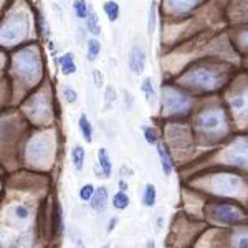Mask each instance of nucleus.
Segmentation results:
<instances>
[{"label": "nucleus", "instance_id": "0eeeda50", "mask_svg": "<svg viewBox=\"0 0 248 248\" xmlns=\"http://www.w3.org/2000/svg\"><path fill=\"white\" fill-rule=\"evenodd\" d=\"M78 127H79V131H81V136H83V139H85V142L90 144L93 141V124L90 123V119H88L86 114L79 116Z\"/></svg>", "mask_w": 248, "mask_h": 248}, {"label": "nucleus", "instance_id": "c85d7f7f", "mask_svg": "<svg viewBox=\"0 0 248 248\" xmlns=\"http://www.w3.org/2000/svg\"><path fill=\"white\" fill-rule=\"evenodd\" d=\"M144 248H146V247H144Z\"/></svg>", "mask_w": 248, "mask_h": 248}, {"label": "nucleus", "instance_id": "a878e982", "mask_svg": "<svg viewBox=\"0 0 248 248\" xmlns=\"http://www.w3.org/2000/svg\"><path fill=\"white\" fill-rule=\"evenodd\" d=\"M162 223H164V218H162V217H159V218H157V232L162 229Z\"/></svg>", "mask_w": 248, "mask_h": 248}, {"label": "nucleus", "instance_id": "5701e85b", "mask_svg": "<svg viewBox=\"0 0 248 248\" xmlns=\"http://www.w3.org/2000/svg\"><path fill=\"white\" fill-rule=\"evenodd\" d=\"M93 78H94V85L96 88L103 86V73L99 70H93Z\"/></svg>", "mask_w": 248, "mask_h": 248}, {"label": "nucleus", "instance_id": "ddd939ff", "mask_svg": "<svg viewBox=\"0 0 248 248\" xmlns=\"http://www.w3.org/2000/svg\"><path fill=\"white\" fill-rule=\"evenodd\" d=\"M113 207L116 210H126L127 207H129V195H127V192L124 190H119L118 194L113 195Z\"/></svg>", "mask_w": 248, "mask_h": 248}, {"label": "nucleus", "instance_id": "412c9836", "mask_svg": "<svg viewBox=\"0 0 248 248\" xmlns=\"http://www.w3.org/2000/svg\"><path fill=\"white\" fill-rule=\"evenodd\" d=\"M105 99H106V103H113L114 99H116V91H114V86H106Z\"/></svg>", "mask_w": 248, "mask_h": 248}, {"label": "nucleus", "instance_id": "393cba45", "mask_svg": "<svg viewBox=\"0 0 248 248\" xmlns=\"http://www.w3.org/2000/svg\"><path fill=\"white\" fill-rule=\"evenodd\" d=\"M119 190H124V192H127V182L126 181H119Z\"/></svg>", "mask_w": 248, "mask_h": 248}, {"label": "nucleus", "instance_id": "b1692460", "mask_svg": "<svg viewBox=\"0 0 248 248\" xmlns=\"http://www.w3.org/2000/svg\"><path fill=\"white\" fill-rule=\"evenodd\" d=\"M119 218L118 217H111L109 222H108V227H106V233H113V230L116 229V225H118Z\"/></svg>", "mask_w": 248, "mask_h": 248}, {"label": "nucleus", "instance_id": "a211bd4d", "mask_svg": "<svg viewBox=\"0 0 248 248\" xmlns=\"http://www.w3.org/2000/svg\"><path fill=\"white\" fill-rule=\"evenodd\" d=\"M195 2H197V0H169L170 7L174 10H187V9H190Z\"/></svg>", "mask_w": 248, "mask_h": 248}, {"label": "nucleus", "instance_id": "6ab92c4d", "mask_svg": "<svg viewBox=\"0 0 248 248\" xmlns=\"http://www.w3.org/2000/svg\"><path fill=\"white\" fill-rule=\"evenodd\" d=\"M142 134H144V139L151 144V146H155L157 144V134H155V129L154 127H149V126H142Z\"/></svg>", "mask_w": 248, "mask_h": 248}, {"label": "nucleus", "instance_id": "20e7f679", "mask_svg": "<svg viewBox=\"0 0 248 248\" xmlns=\"http://www.w3.org/2000/svg\"><path fill=\"white\" fill-rule=\"evenodd\" d=\"M98 164H99V169L103 172V177L109 179L111 174H113V162H111L109 154H108L105 149L98 151Z\"/></svg>", "mask_w": 248, "mask_h": 248}, {"label": "nucleus", "instance_id": "cd10ccee", "mask_svg": "<svg viewBox=\"0 0 248 248\" xmlns=\"http://www.w3.org/2000/svg\"><path fill=\"white\" fill-rule=\"evenodd\" d=\"M103 248H109V245H105V247H103Z\"/></svg>", "mask_w": 248, "mask_h": 248}, {"label": "nucleus", "instance_id": "423d86ee", "mask_svg": "<svg viewBox=\"0 0 248 248\" xmlns=\"http://www.w3.org/2000/svg\"><path fill=\"white\" fill-rule=\"evenodd\" d=\"M58 63H60V70L65 77H70L77 71V63H75V57L71 53H66L63 57L58 58Z\"/></svg>", "mask_w": 248, "mask_h": 248}, {"label": "nucleus", "instance_id": "bb28decb", "mask_svg": "<svg viewBox=\"0 0 248 248\" xmlns=\"http://www.w3.org/2000/svg\"><path fill=\"white\" fill-rule=\"evenodd\" d=\"M146 248H155V243L153 242V240H151V242L146 243Z\"/></svg>", "mask_w": 248, "mask_h": 248}, {"label": "nucleus", "instance_id": "4468645a", "mask_svg": "<svg viewBox=\"0 0 248 248\" xmlns=\"http://www.w3.org/2000/svg\"><path fill=\"white\" fill-rule=\"evenodd\" d=\"M155 22H157V2L151 3L149 15H147V35L153 37L155 31Z\"/></svg>", "mask_w": 248, "mask_h": 248}, {"label": "nucleus", "instance_id": "7ed1b4c3", "mask_svg": "<svg viewBox=\"0 0 248 248\" xmlns=\"http://www.w3.org/2000/svg\"><path fill=\"white\" fill-rule=\"evenodd\" d=\"M155 147H157V154H159V159H161V166H162V170L164 174L169 177L172 174V170H174V162H172L169 153H167V149L162 146V144H155Z\"/></svg>", "mask_w": 248, "mask_h": 248}, {"label": "nucleus", "instance_id": "dca6fc26", "mask_svg": "<svg viewBox=\"0 0 248 248\" xmlns=\"http://www.w3.org/2000/svg\"><path fill=\"white\" fill-rule=\"evenodd\" d=\"M199 124H201L202 127L212 129V127H215L220 124V118H218V114H215V113H207V114L201 116V121H199Z\"/></svg>", "mask_w": 248, "mask_h": 248}, {"label": "nucleus", "instance_id": "2eb2a0df", "mask_svg": "<svg viewBox=\"0 0 248 248\" xmlns=\"http://www.w3.org/2000/svg\"><path fill=\"white\" fill-rule=\"evenodd\" d=\"M91 7L86 3V0H73V12L79 20H86Z\"/></svg>", "mask_w": 248, "mask_h": 248}, {"label": "nucleus", "instance_id": "9d476101", "mask_svg": "<svg viewBox=\"0 0 248 248\" xmlns=\"http://www.w3.org/2000/svg\"><path fill=\"white\" fill-rule=\"evenodd\" d=\"M86 51H88V62H96V58L99 57V53H101V43H99V40L93 37L88 40V45H86Z\"/></svg>", "mask_w": 248, "mask_h": 248}, {"label": "nucleus", "instance_id": "f8f14e48", "mask_svg": "<svg viewBox=\"0 0 248 248\" xmlns=\"http://www.w3.org/2000/svg\"><path fill=\"white\" fill-rule=\"evenodd\" d=\"M155 199H157V192H155L154 184H147V186L144 187V192H142V203L146 207H154Z\"/></svg>", "mask_w": 248, "mask_h": 248}, {"label": "nucleus", "instance_id": "f3484780", "mask_svg": "<svg viewBox=\"0 0 248 248\" xmlns=\"http://www.w3.org/2000/svg\"><path fill=\"white\" fill-rule=\"evenodd\" d=\"M94 186L93 184H85V186L79 189V199H81L83 202H90L91 199H93V195H94Z\"/></svg>", "mask_w": 248, "mask_h": 248}, {"label": "nucleus", "instance_id": "39448f33", "mask_svg": "<svg viewBox=\"0 0 248 248\" xmlns=\"http://www.w3.org/2000/svg\"><path fill=\"white\" fill-rule=\"evenodd\" d=\"M141 91H142L144 99H146L147 105L154 106L155 101H157V94H155V88L153 85V79L144 78V81L141 83Z\"/></svg>", "mask_w": 248, "mask_h": 248}, {"label": "nucleus", "instance_id": "f257e3e1", "mask_svg": "<svg viewBox=\"0 0 248 248\" xmlns=\"http://www.w3.org/2000/svg\"><path fill=\"white\" fill-rule=\"evenodd\" d=\"M127 65H129V70L133 71L134 75H141L142 71L146 70V51H144L142 46L136 45L131 48Z\"/></svg>", "mask_w": 248, "mask_h": 248}, {"label": "nucleus", "instance_id": "4be33fe9", "mask_svg": "<svg viewBox=\"0 0 248 248\" xmlns=\"http://www.w3.org/2000/svg\"><path fill=\"white\" fill-rule=\"evenodd\" d=\"M15 215H17L18 218H27L30 214H29V209H27V207L17 205V207H15Z\"/></svg>", "mask_w": 248, "mask_h": 248}, {"label": "nucleus", "instance_id": "1a4fd4ad", "mask_svg": "<svg viewBox=\"0 0 248 248\" xmlns=\"http://www.w3.org/2000/svg\"><path fill=\"white\" fill-rule=\"evenodd\" d=\"M85 23H86V30L90 31L91 35L98 37V35L101 33V27H99V18H98V15H96V12L93 9H90V14H88Z\"/></svg>", "mask_w": 248, "mask_h": 248}, {"label": "nucleus", "instance_id": "aec40b11", "mask_svg": "<svg viewBox=\"0 0 248 248\" xmlns=\"http://www.w3.org/2000/svg\"><path fill=\"white\" fill-rule=\"evenodd\" d=\"M62 93H63V98H65V101H66V103H70V105H73V103H77L78 94H77V91H75L71 86H68V85H66V86H63Z\"/></svg>", "mask_w": 248, "mask_h": 248}, {"label": "nucleus", "instance_id": "9b49d317", "mask_svg": "<svg viewBox=\"0 0 248 248\" xmlns=\"http://www.w3.org/2000/svg\"><path fill=\"white\" fill-rule=\"evenodd\" d=\"M103 10H105L106 17L109 22H118L119 18V14H121V10H119V5L114 2V0H106L105 5H103Z\"/></svg>", "mask_w": 248, "mask_h": 248}, {"label": "nucleus", "instance_id": "6e6552de", "mask_svg": "<svg viewBox=\"0 0 248 248\" xmlns=\"http://www.w3.org/2000/svg\"><path fill=\"white\" fill-rule=\"evenodd\" d=\"M85 157L86 153L81 146H75L71 149V164H73L75 170H83V167H85Z\"/></svg>", "mask_w": 248, "mask_h": 248}, {"label": "nucleus", "instance_id": "f03ea898", "mask_svg": "<svg viewBox=\"0 0 248 248\" xmlns=\"http://www.w3.org/2000/svg\"><path fill=\"white\" fill-rule=\"evenodd\" d=\"M108 203H109V194H108L106 187H98L93 195V199L90 201V205L96 214H103L106 210Z\"/></svg>", "mask_w": 248, "mask_h": 248}]
</instances>
